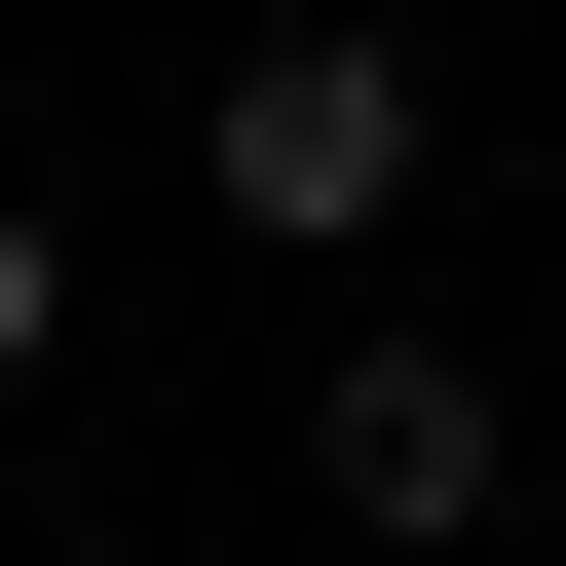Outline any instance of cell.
Instances as JSON below:
<instances>
[{
  "label": "cell",
  "mask_w": 566,
  "mask_h": 566,
  "mask_svg": "<svg viewBox=\"0 0 566 566\" xmlns=\"http://www.w3.org/2000/svg\"><path fill=\"white\" fill-rule=\"evenodd\" d=\"M416 151H453V114H416V39H227V76H189V189H227L264 264H378V227H416Z\"/></svg>",
  "instance_id": "6da1fadb"
},
{
  "label": "cell",
  "mask_w": 566,
  "mask_h": 566,
  "mask_svg": "<svg viewBox=\"0 0 566 566\" xmlns=\"http://www.w3.org/2000/svg\"><path fill=\"white\" fill-rule=\"evenodd\" d=\"M303 491H340L378 566H453V528L528 491V416H491V340H303Z\"/></svg>",
  "instance_id": "7a4b0ae2"
},
{
  "label": "cell",
  "mask_w": 566,
  "mask_h": 566,
  "mask_svg": "<svg viewBox=\"0 0 566 566\" xmlns=\"http://www.w3.org/2000/svg\"><path fill=\"white\" fill-rule=\"evenodd\" d=\"M39 378H76V227L0 189V416H39Z\"/></svg>",
  "instance_id": "3957f363"
}]
</instances>
